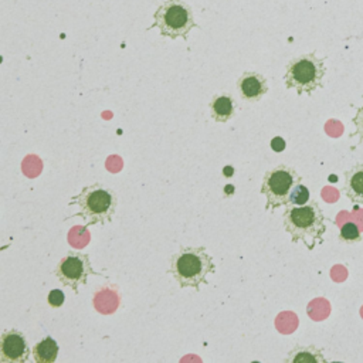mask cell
Returning <instances> with one entry per match:
<instances>
[{"instance_id": "e0dca14e", "label": "cell", "mask_w": 363, "mask_h": 363, "mask_svg": "<svg viewBox=\"0 0 363 363\" xmlns=\"http://www.w3.org/2000/svg\"><path fill=\"white\" fill-rule=\"evenodd\" d=\"M352 122L356 128V131L353 135H358L360 138V141H363V105L356 111V115L353 117Z\"/></svg>"}, {"instance_id": "8fae6325", "label": "cell", "mask_w": 363, "mask_h": 363, "mask_svg": "<svg viewBox=\"0 0 363 363\" xmlns=\"http://www.w3.org/2000/svg\"><path fill=\"white\" fill-rule=\"evenodd\" d=\"M344 195L359 207H363V163H358L345 172Z\"/></svg>"}, {"instance_id": "ba28073f", "label": "cell", "mask_w": 363, "mask_h": 363, "mask_svg": "<svg viewBox=\"0 0 363 363\" xmlns=\"http://www.w3.org/2000/svg\"><path fill=\"white\" fill-rule=\"evenodd\" d=\"M32 349L27 338L19 329H6L0 336V362L2 363H26Z\"/></svg>"}, {"instance_id": "3957f363", "label": "cell", "mask_w": 363, "mask_h": 363, "mask_svg": "<svg viewBox=\"0 0 363 363\" xmlns=\"http://www.w3.org/2000/svg\"><path fill=\"white\" fill-rule=\"evenodd\" d=\"M216 271V264L206 247H182L169 261V272L180 288L200 291L209 284L207 277Z\"/></svg>"}, {"instance_id": "7a4b0ae2", "label": "cell", "mask_w": 363, "mask_h": 363, "mask_svg": "<svg viewBox=\"0 0 363 363\" xmlns=\"http://www.w3.org/2000/svg\"><path fill=\"white\" fill-rule=\"evenodd\" d=\"M69 206H77L78 211L69 216L81 218L85 222V227L95 224H106L113 222L117 207H118V195L117 191L99 182L82 187L80 194L74 195Z\"/></svg>"}, {"instance_id": "30bf717a", "label": "cell", "mask_w": 363, "mask_h": 363, "mask_svg": "<svg viewBox=\"0 0 363 363\" xmlns=\"http://www.w3.org/2000/svg\"><path fill=\"white\" fill-rule=\"evenodd\" d=\"M210 117L215 122H229L234 115H236V99H234L227 93H219L213 95L210 104Z\"/></svg>"}, {"instance_id": "4fadbf2b", "label": "cell", "mask_w": 363, "mask_h": 363, "mask_svg": "<svg viewBox=\"0 0 363 363\" xmlns=\"http://www.w3.org/2000/svg\"><path fill=\"white\" fill-rule=\"evenodd\" d=\"M287 363H325L327 358L323 351L315 347H295L285 358Z\"/></svg>"}, {"instance_id": "5b68a950", "label": "cell", "mask_w": 363, "mask_h": 363, "mask_svg": "<svg viewBox=\"0 0 363 363\" xmlns=\"http://www.w3.org/2000/svg\"><path fill=\"white\" fill-rule=\"evenodd\" d=\"M198 27L191 8L183 0H166L154 14V25L148 30L158 29L161 36L175 40H187L191 29Z\"/></svg>"}, {"instance_id": "7c38bea8", "label": "cell", "mask_w": 363, "mask_h": 363, "mask_svg": "<svg viewBox=\"0 0 363 363\" xmlns=\"http://www.w3.org/2000/svg\"><path fill=\"white\" fill-rule=\"evenodd\" d=\"M58 352L60 347L53 336L40 339L32 349L34 362L37 363H54L58 358Z\"/></svg>"}, {"instance_id": "6da1fadb", "label": "cell", "mask_w": 363, "mask_h": 363, "mask_svg": "<svg viewBox=\"0 0 363 363\" xmlns=\"http://www.w3.org/2000/svg\"><path fill=\"white\" fill-rule=\"evenodd\" d=\"M284 230L291 236L292 243H304L312 251L324 243L327 233V218L318 202L311 200L304 206H285L283 216Z\"/></svg>"}, {"instance_id": "52a82bcc", "label": "cell", "mask_w": 363, "mask_h": 363, "mask_svg": "<svg viewBox=\"0 0 363 363\" xmlns=\"http://www.w3.org/2000/svg\"><path fill=\"white\" fill-rule=\"evenodd\" d=\"M54 275L64 287H70L75 294H78L80 287L87 284L90 275L101 274L93 268L89 254L69 251V254L64 255L58 261Z\"/></svg>"}, {"instance_id": "277c9868", "label": "cell", "mask_w": 363, "mask_h": 363, "mask_svg": "<svg viewBox=\"0 0 363 363\" xmlns=\"http://www.w3.org/2000/svg\"><path fill=\"white\" fill-rule=\"evenodd\" d=\"M325 74V58L308 53L290 60L285 67L284 82L288 90H295L298 95H312L323 87Z\"/></svg>"}, {"instance_id": "9c48e42d", "label": "cell", "mask_w": 363, "mask_h": 363, "mask_svg": "<svg viewBox=\"0 0 363 363\" xmlns=\"http://www.w3.org/2000/svg\"><path fill=\"white\" fill-rule=\"evenodd\" d=\"M236 87L243 101L255 104V102L261 101L268 93V81L261 73L244 71L239 77Z\"/></svg>"}, {"instance_id": "ffe728a7", "label": "cell", "mask_w": 363, "mask_h": 363, "mask_svg": "<svg viewBox=\"0 0 363 363\" xmlns=\"http://www.w3.org/2000/svg\"><path fill=\"white\" fill-rule=\"evenodd\" d=\"M234 174H236V170H234V167L233 166H224L223 167V176L224 178H231Z\"/></svg>"}, {"instance_id": "2e32d148", "label": "cell", "mask_w": 363, "mask_h": 363, "mask_svg": "<svg viewBox=\"0 0 363 363\" xmlns=\"http://www.w3.org/2000/svg\"><path fill=\"white\" fill-rule=\"evenodd\" d=\"M47 303L51 308H61L64 305V303H66V294H64L58 288L51 290L47 295Z\"/></svg>"}, {"instance_id": "8992f818", "label": "cell", "mask_w": 363, "mask_h": 363, "mask_svg": "<svg viewBox=\"0 0 363 363\" xmlns=\"http://www.w3.org/2000/svg\"><path fill=\"white\" fill-rule=\"evenodd\" d=\"M303 178L298 175L296 170L287 165H279L268 170L261 182V195L266 196V210L275 211L280 207L288 204L291 190L295 185L301 183Z\"/></svg>"}, {"instance_id": "9a60e30c", "label": "cell", "mask_w": 363, "mask_h": 363, "mask_svg": "<svg viewBox=\"0 0 363 363\" xmlns=\"http://www.w3.org/2000/svg\"><path fill=\"white\" fill-rule=\"evenodd\" d=\"M309 202H311V191H309V189L305 185H303V183L295 185L294 189L291 190L288 204L304 206V204H307Z\"/></svg>"}, {"instance_id": "5bb4252c", "label": "cell", "mask_w": 363, "mask_h": 363, "mask_svg": "<svg viewBox=\"0 0 363 363\" xmlns=\"http://www.w3.org/2000/svg\"><path fill=\"white\" fill-rule=\"evenodd\" d=\"M339 240L342 243H347V244H353V243L362 242V233H360V229L358 227V224L353 222L345 223L342 227H340Z\"/></svg>"}, {"instance_id": "ac0fdd59", "label": "cell", "mask_w": 363, "mask_h": 363, "mask_svg": "<svg viewBox=\"0 0 363 363\" xmlns=\"http://www.w3.org/2000/svg\"><path fill=\"white\" fill-rule=\"evenodd\" d=\"M270 146L274 152L277 154H280V152H284L285 151V148H287V142L284 141V138L281 137H274L270 142Z\"/></svg>"}, {"instance_id": "d6986e66", "label": "cell", "mask_w": 363, "mask_h": 363, "mask_svg": "<svg viewBox=\"0 0 363 363\" xmlns=\"http://www.w3.org/2000/svg\"><path fill=\"white\" fill-rule=\"evenodd\" d=\"M223 191H224V195H223L224 198H231L234 194H236V186L231 185V183H229V185L224 186Z\"/></svg>"}]
</instances>
